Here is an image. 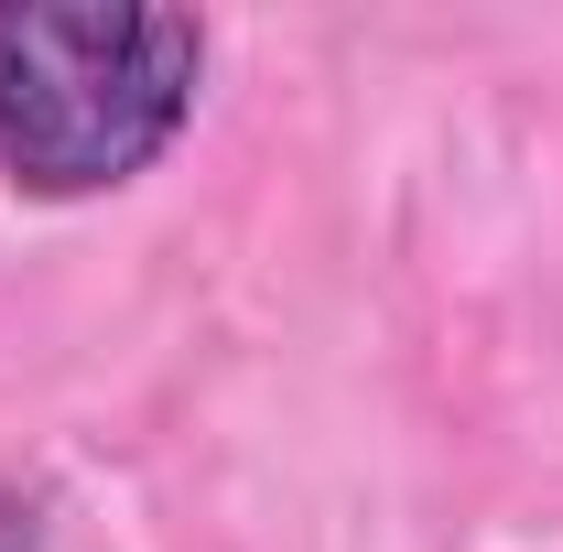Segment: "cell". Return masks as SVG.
Returning a JSON list of instances; mask_svg holds the SVG:
<instances>
[{
  "instance_id": "1",
  "label": "cell",
  "mask_w": 563,
  "mask_h": 552,
  "mask_svg": "<svg viewBox=\"0 0 563 552\" xmlns=\"http://www.w3.org/2000/svg\"><path fill=\"white\" fill-rule=\"evenodd\" d=\"M207 98V22L196 11H0V185L33 207H87L141 185Z\"/></svg>"
},
{
  "instance_id": "2",
  "label": "cell",
  "mask_w": 563,
  "mask_h": 552,
  "mask_svg": "<svg viewBox=\"0 0 563 552\" xmlns=\"http://www.w3.org/2000/svg\"><path fill=\"white\" fill-rule=\"evenodd\" d=\"M0 552H44V487L0 477Z\"/></svg>"
}]
</instances>
